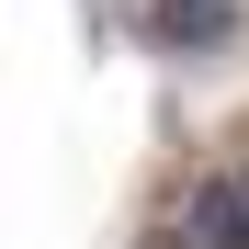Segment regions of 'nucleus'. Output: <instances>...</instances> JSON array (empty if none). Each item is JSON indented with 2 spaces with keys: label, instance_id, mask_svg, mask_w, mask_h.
I'll return each instance as SVG.
<instances>
[{
  "label": "nucleus",
  "instance_id": "obj_1",
  "mask_svg": "<svg viewBox=\"0 0 249 249\" xmlns=\"http://www.w3.org/2000/svg\"><path fill=\"white\" fill-rule=\"evenodd\" d=\"M124 34H136L147 57H170V68H215V57H238L249 0H136Z\"/></svg>",
  "mask_w": 249,
  "mask_h": 249
},
{
  "label": "nucleus",
  "instance_id": "obj_2",
  "mask_svg": "<svg viewBox=\"0 0 249 249\" xmlns=\"http://www.w3.org/2000/svg\"><path fill=\"white\" fill-rule=\"evenodd\" d=\"M170 249H249V159H227V170H204L181 204H170V227H159Z\"/></svg>",
  "mask_w": 249,
  "mask_h": 249
}]
</instances>
